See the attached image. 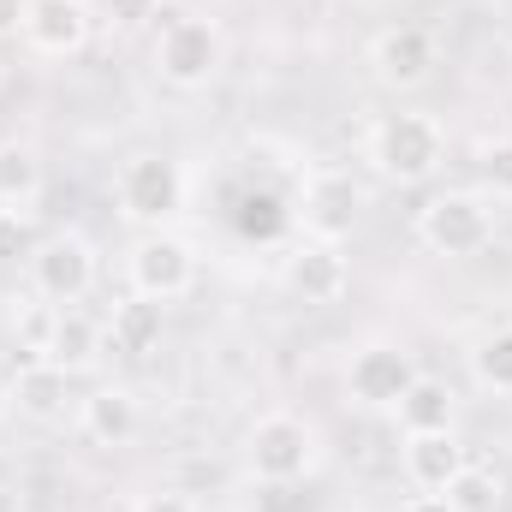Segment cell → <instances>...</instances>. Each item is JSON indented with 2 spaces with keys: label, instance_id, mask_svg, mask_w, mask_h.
<instances>
[{
  "label": "cell",
  "instance_id": "6da1fadb",
  "mask_svg": "<svg viewBox=\"0 0 512 512\" xmlns=\"http://www.w3.org/2000/svg\"><path fill=\"white\" fill-rule=\"evenodd\" d=\"M149 66H155V78H161L167 90L197 96V90H209V84L221 78V66H227V36H221L215 18L179 12V18H167V24L155 30Z\"/></svg>",
  "mask_w": 512,
  "mask_h": 512
},
{
  "label": "cell",
  "instance_id": "7a4b0ae2",
  "mask_svg": "<svg viewBox=\"0 0 512 512\" xmlns=\"http://www.w3.org/2000/svg\"><path fill=\"white\" fill-rule=\"evenodd\" d=\"M370 167L387 185H429L447 167V126L435 114H382L370 126Z\"/></svg>",
  "mask_w": 512,
  "mask_h": 512
},
{
  "label": "cell",
  "instance_id": "3957f363",
  "mask_svg": "<svg viewBox=\"0 0 512 512\" xmlns=\"http://www.w3.org/2000/svg\"><path fill=\"white\" fill-rule=\"evenodd\" d=\"M316 459H322V435L298 411H262L245 429V465H251L256 483H268V489L304 483L316 471Z\"/></svg>",
  "mask_w": 512,
  "mask_h": 512
},
{
  "label": "cell",
  "instance_id": "277c9868",
  "mask_svg": "<svg viewBox=\"0 0 512 512\" xmlns=\"http://www.w3.org/2000/svg\"><path fill=\"white\" fill-rule=\"evenodd\" d=\"M417 239L423 251L447 256V262H465V256H483L495 245V203L471 185H447L435 197H423L417 209Z\"/></svg>",
  "mask_w": 512,
  "mask_h": 512
},
{
  "label": "cell",
  "instance_id": "5b68a950",
  "mask_svg": "<svg viewBox=\"0 0 512 512\" xmlns=\"http://www.w3.org/2000/svg\"><path fill=\"white\" fill-rule=\"evenodd\" d=\"M114 209L126 215L131 227H143V233L167 227L185 209V167L173 155H161V149L126 155L120 173H114Z\"/></svg>",
  "mask_w": 512,
  "mask_h": 512
},
{
  "label": "cell",
  "instance_id": "8992f818",
  "mask_svg": "<svg viewBox=\"0 0 512 512\" xmlns=\"http://www.w3.org/2000/svg\"><path fill=\"white\" fill-rule=\"evenodd\" d=\"M126 286L137 292V298L179 304V298L197 286V251H191V239H179L173 227L137 233L131 251H126Z\"/></svg>",
  "mask_w": 512,
  "mask_h": 512
},
{
  "label": "cell",
  "instance_id": "52a82bcc",
  "mask_svg": "<svg viewBox=\"0 0 512 512\" xmlns=\"http://www.w3.org/2000/svg\"><path fill=\"white\" fill-rule=\"evenodd\" d=\"M96 274H102L96 245H90L84 233H72V227L48 233V239L30 251V292L48 298V304H60V310L84 304V298L96 292Z\"/></svg>",
  "mask_w": 512,
  "mask_h": 512
},
{
  "label": "cell",
  "instance_id": "ba28073f",
  "mask_svg": "<svg viewBox=\"0 0 512 512\" xmlns=\"http://www.w3.org/2000/svg\"><path fill=\"white\" fill-rule=\"evenodd\" d=\"M364 185L346 173V167H316L298 191V221H304V239H328V245H346L364 221Z\"/></svg>",
  "mask_w": 512,
  "mask_h": 512
},
{
  "label": "cell",
  "instance_id": "9c48e42d",
  "mask_svg": "<svg viewBox=\"0 0 512 512\" xmlns=\"http://www.w3.org/2000/svg\"><path fill=\"white\" fill-rule=\"evenodd\" d=\"M417 358L399 346V340H364L352 358H346V399L364 405V411H393L411 382H417Z\"/></svg>",
  "mask_w": 512,
  "mask_h": 512
},
{
  "label": "cell",
  "instance_id": "30bf717a",
  "mask_svg": "<svg viewBox=\"0 0 512 512\" xmlns=\"http://www.w3.org/2000/svg\"><path fill=\"white\" fill-rule=\"evenodd\" d=\"M435 66H441V54H435V36L423 24H387L370 42V72L382 90H399V96L423 90L435 78Z\"/></svg>",
  "mask_w": 512,
  "mask_h": 512
},
{
  "label": "cell",
  "instance_id": "8fae6325",
  "mask_svg": "<svg viewBox=\"0 0 512 512\" xmlns=\"http://www.w3.org/2000/svg\"><path fill=\"white\" fill-rule=\"evenodd\" d=\"M280 286L292 298H304V304H340L352 292V262L328 239H298L280 256Z\"/></svg>",
  "mask_w": 512,
  "mask_h": 512
},
{
  "label": "cell",
  "instance_id": "7c38bea8",
  "mask_svg": "<svg viewBox=\"0 0 512 512\" xmlns=\"http://www.w3.org/2000/svg\"><path fill=\"white\" fill-rule=\"evenodd\" d=\"M78 435H84L90 447H108V453L131 447V441L143 435V405H137V393H131L126 382L90 387V393L78 399Z\"/></svg>",
  "mask_w": 512,
  "mask_h": 512
},
{
  "label": "cell",
  "instance_id": "4fadbf2b",
  "mask_svg": "<svg viewBox=\"0 0 512 512\" xmlns=\"http://www.w3.org/2000/svg\"><path fill=\"white\" fill-rule=\"evenodd\" d=\"M96 30V12L90 0H30V18H24V42L42 54V60H66L90 42Z\"/></svg>",
  "mask_w": 512,
  "mask_h": 512
},
{
  "label": "cell",
  "instance_id": "5bb4252c",
  "mask_svg": "<svg viewBox=\"0 0 512 512\" xmlns=\"http://www.w3.org/2000/svg\"><path fill=\"white\" fill-rule=\"evenodd\" d=\"M399 471H405L411 495H441V489L465 471V441H459V429L405 435V447H399Z\"/></svg>",
  "mask_w": 512,
  "mask_h": 512
},
{
  "label": "cell",
  "instance_id": "9a60e30c",
  "mask_svg": "<svg viewBox=\"0 0 512 512\" xmlns=\"http://www.w3.org/2000/svg\"><path fill=\"white\" fill-rule=\"evenodd\" d=\"M6 399L30 423H66V411H72V376L60 364H48V358H24L18 376L6 382Z\"/></svg>",
  "mask_w": 512,
  "mask_h": 512
},
{
  "label": "cell",
  "instance_id": "2e32d148",
  "mask_svg": "<svg viewBox=\"0 0 512 512\" xmlns=\"http://www.w3.org/2000/svg\"><path fill=\"white\" fill-rule=\"evenodd\" d=\"M102 352H108V334H102V328L72 304V310H60V316H54V334H48V352H42V358H48V364H60L66 376H84V370H96V364H102Z\"/></svg>",
  "mask_w": 512,
  "mask_h": 512
},
{
  "label": "cell",
  "instance_id": "e0dca14e",
  "mask_svg": "<svg viewBox=\"0 0 512 512\" xmlns=\"http://www.w3.org/2000/svg\"><path fill=\"white\" fill-rule=\"evenodd\" d=\"M108 352H126V358H143V352H155L161 346V334H167V304H155V298H120L114 304V316H108Z\"/></svg>",
  "mask_w": 512,
  "mask_h": 512
},
{
  "label": "cell",
  "instance_id": "ac0fdd59",
  "mask_svg": "<svg viewBox=\"0 0 512 512\" xmlns=\"http://www.w3.org/2000/svg\"><path fill=\"white\" fill-rule=\"evenodd\" d=\"M393 417H399V429L405 435H429V429H453L459 423V393L447 382H435V376H417L411 393L393 405Z\"/></svg>",
  "mask_w": 512,
  "mask_h": 512
},
{
  "label": "cell",
  "instance_id": "d6986e66",
  "mask_svg": "<svg viewBox=\"0 0 512 512\" xmlns=\"http://www.w3.org/2000/svg\"><path fill=\"white\" fill-rule=\"evenodd\" d=\"M36 197H42V155L24 137H0V209L30 215Z\"/></svg>",
  "mask_w": 512,
  "mask_h": 512
},
{
  "label": "cell",
  "instance_id": "ffe728a7",
  "mask_svg": "<svg viewBox=\"0 0 512 512\" xmlns=\"http://www.w3.org/2000/svg\"><path fill=\"white\" fill-rule=\"evenodd\" d=\"M465 364H471V382L483 387V393L512 399V322H495L489 334H477L471 352H465Z\"/></svg>",
  "mask_w": 512,
  "mask_h": 512
},
{
  "label": "cell",
  "instance_id": "44dd1931",
  "mask_svg": "<svg viewBox=\"0 0 512 512\" xmlns=\"http://www.w3.org/2000/svg\"><path fill=\"white\" fill-rule=\"evenodd\" d=\"M441 495H447V507L453 512H501L507 507V483H501V471L471 465V459H465V471H459Z\"/></svg>",
  "mask_w": 512,
  "mask_h": 512
},
{
  "label": "cell",
  "instance_id": "7402d4cb",
  "mask_svg": "<svg viewBox=\"0 0 512 512\" xmlns=\"http://www.w3.org/2000/svg\"><path fill=\"white\" fill-rule=\"evenodd\" d=\"M54 316H60V304H48V298H18V310H12V340H18V352L24 358H42L48 352V334H54Z\"/></svg>",
  "mask_w": 512,
  "mask_h": 512
},
{
  "label": "cell",
  "instance_id": "603a6c76",
  "mask_svg": "<svg viewBox=\"0 0 512 512\" xmlns=\"http://www.w3.org/2000/svg\"><path fill=\"white\" fill-rule=\"evenodd\" d=\"M477 191L489 203H512V137H495L477 149Z\"/></svg>",
  "mask_w": 512,
  "mask_h": 512
},
{
  "label": "cell",
  "instance_id": "cb8c5ba5",
  "mask_svg": "<svg viewBox=\"0 0 512 512\" xmlns=\"http://www.w3.org/2000/svg\"><path fill=\"white\" fill-rule=\"evenodd\" d=\"M131 512H203V507L191 495H179V489H155V495H143Z\"/></svg>",
  "mask_w": 512,
  "mask_h": 512
},
{
  "label": "cell",
  "instance_id": "d4e9b609",
  "mask_svg": "<svg viewBox=\"0 0 512 512\" xmlns=\"http://www.w3.org/2000/svg\"><path fill=\"white\" fill-rule=\"evenodd\" d=\"M24 18H30V0H0V42L24 36Z\"/></svg>",
  "mask_w": 512,
  "mask_h": 512
},
{
  "label": "cell",
  "instance_id": "484cf974",
  "mask_svg": "<svg viewBox=\"0 0 512 512\" xmlns=\"http://www.w3.org/2000/svg\"><path fill=\"white\" fill-rule=\"evenodd\" d=\"M399 512H453V507H447V495H405Z\"/></svg>",
  "mask_w": 512,
  "mask_h": 512
},
{
  "label": "cell",
  "instance_id": "4316f807",
  "mask_svg": "<svg viewBox=\"0 0 512 512\" xmlns=\"http://www.w3.org/2000/svg\"><path fill=\"white\" fill-rule=\"evenodd\" d=\"M12 417V399H6V382H0V423Z\"/></svg>",
  "mask_w": 512,
  "mask_h": 512
}]
</instances>
